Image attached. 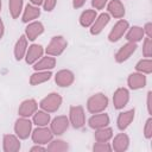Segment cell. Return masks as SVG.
Segmentation results:
<instances>
[{"label": "cell", "instance_id": "7402d4cb", "mask_svg": "<svg viewBox=\"0 0 152 152\" xmlns=\"http://www.w3.org/2000/svg\"><path fill=\"white\" fill-rule=\"evenodd\" d=\"M134 114H135V110L134 109H129V110H126V112H121L119 115H118V119H116V126L120 131H125L134 120Z\"/></svg>", "mask_w": 152, "mask_h": 152}, {"label": "cell", "instance_id": "8d00e7d4", "mask_svg": "<svg viewBox=\"0 0 152 152\" xmlns=\"http://www.w3.org/2000/svg\"><path fill=\"white\" fill-rule=\"evenodd\" d=\"M57 4V0H44L43 1V7L46 12H51L52 10H55Z\"/></svg>", "mask_w": 152, "mask_h": 152}, {"label": "cell", "instance_id": "4fadbf2b", "mask_svg": "<svg viewBox=\"0 0 152 152\" xmlns=\"http://www.w3.org/2000/svg\"><path fill=\"white\" fill-rule=\"evenodd\" d=\"M21 147L20 139L15 134H5L2 138L4 152H18Z\"/></svg>", "mask_w": 152, "mask_h": 152}, {"label": "cell", "instance_id": "1f68e13d", "mask_svg": "<svg viewBox=\"0 0 152 152\" xmlns=\"http://www.w3.org/2000/svg\"><path fill=\"white\" fill-rule=\"evenodd\" d=\"M135 70L138 72H141L144 75H148L152 72V59L151 58H144L140 59L135 64Z\"/></svg>", "mask_w": 152, "mask_h": 152}, {"label": "cell", "instance_id": "ffe728a7", "mask_svg": "<svg viewBox=\"0 0 152 152\" xmlns=\"http://www.w3.org/2000/svg\"><path fill=\"white\" fill-rule=\"evenodd\" d=\"M129 147V137L126 133H119L112 141V150L115 152H125Z\"/></svg>", "mask_w": 152, "mask_h": 152}, {"label": "cell", "instance_id": "52a82bcc", "mask_svg": "<svg viewBox=\"0 0 152 152\" xmlns=\"http://www.w3.org/2000/svg\"><path fill=\"white\" fill-rule=\"evenodd\" d=\"M128 27H129V24H128L127 20H125V19L118 20L115 23V25L112 27L110 32L108 33V40L112 42V43H115V42L120 40L125 36V33L127 32Z\"/></svg>", "mask_w": 152, "mask_h": 152}, {"label": "cell", "instance_id": "ac0fdd59", "mask_svg": "<svg viewBox=\"0 0 152 152\" xmlns=\"http://www.w3.org/2000/svg\"><path fill=\"white\" fill-rule=\"evenodd\" d=\"M88 125L93 129H99V128L106 127L109 125V116H108V114H106L103 112L93 114L88 120Z\"/></svg>", "mask_w": 152, "mask_h": 152}, {"label": "cell", "instance_id": "44dd1931", "mask_svg": "<svg viewBox=\"0 0 152 152\" xmlns=\"http://www.w3.org/2000/svg\"><path fill=\"white\" fill-rule=\"evenodd\" d=\"M34 71H42V70H52L56 66V57L46 55L45 57H40L34 64H32Z\"/></svg>", "mask_w": 152, "mask_h": 152}, {"label": "cell", "instance_id": "ba28073f", "mask_svg": "<svg viewBox=\"0 0 152 152\" xmlns=\"http://www.w3.org/2000/svg\"><path fill=\"white\" fill-rule=\"evenodd\" d=\"M69 118L66 115H57L50 121V129L53 135H62L69 128Z\"/></svg>", "mask_w": 152, "mask_h": 152}, {"label": "cell", "instance_id": "603a6c76", "mask_svg": "<svg viewBox=\"0 0 152 152\" xmlns=\"http://www.w3.org/2000/svg\"><path fill=\"white\" fill-rule=\"evenodd\" d=\"M39 15H40L39 6H34V5H32V4H27V5L25 6L24 12H23L21 20H23V23L28 24V23L36 20L37 18H39Z\"/></svg>", "mask_w": 152, "mask_h": 152}, {"label": "cell", "instance_id": "9a60e30c", "mask_svg": "<svg viewBox=\"0 0 152 152\" xmlns=\"http://www.w3.org/2000/svg\"><path fill=\"white\" fill-rule=\"evenodd\" d=\"M44 48L40 44H31L27 48L26 55H25V61L27 64H34L40 57H43L44 53Z\"/></svg>", "mask_w": 152, "mask_h": 152}, {"label": "cell", "instance_id": "484cf974", "mask_svg": "<svg viewBox=\"0 0 152 152\" xmlns=\"http://www.w3.org/2000/svg\"><path fill=\"white\" fill-rule=\"evenodd\" d=\"M126 34V39L127 42H132V43H138L140 40H142L145 33H144V30L142 27L140 26H132V27H128L127 32L125 33Z\"/></svg>", "mask_w": 152, "mask_h": 152}, {"label": "cell", "instance_id": "e0dca14e", "mask_svg": "<svg viewBox=\"0 0 152 152\" xmlns=\"http://www.w3.org/2000/svg\"><path fill=\"white\" fill-rule=\"evenodd\" d=\"M146 76L141 72H132L128 75L127 77V84L129 87V89L132 90H138V89H141L146 86Z\"/></svg>", "mask_w": 152, "mask_h": 152}, {"label": "cell", "instance_id": "4316f807", "mask_svg": "<svg viewBox=\"0 0 152 152\" xmlns=\"http://www.w3.org/2000/svg\"><path fill=\"white\" fill-rule=\"evenodd\" d=\"M97 13L95 10H84L80 15V24L82 27H90L91 24L95 21Z\"/></svg>", "mask_w": 152, "mask_h": 152}, {"label": "cell", "instance_id": "d4e9b609", "mask_svg": "<svg viewBox=\"0 0 152 152\" xmlns=\"http://www.w3.org/2000/svg\"><path fill=\"white\" fill-rule=\"evenodd\" d=\"M52 76L51 70H42V71H34L30 76V84L31 86H39L42 83H45L49 81Z\"/></svg>", "mask_w": 152, "mask_h": 152}, {"label": "cell", "instance_id": "83f0119b", "mask_svg": "<svg viewBox=\"0 0 152 152\" xmlns=\"http://www.w3.org/2000/svg\"><path fill=\"white\" fill-rule=\"evenodd\" d=\"M32 119V124H34L36 126H48L51 121V116L50 113L45 112V110H37L33 115Z\"/></svg>", "mask_w": 152, "mask_h": 152}, {"label": "cell", "instance_id": "8992f818", "mask_svg": "<svg viewBox=\"0 0 152 152\" xmlns=\"http://www.w3.org/2000/svg\"><path fill=\"white\" fill-rule=\"evenodd\" d=\"M31 139L34 144L46 145L53 139V133L48 126H37V128L31 132Z\"/></svg>", "mask_w": 152, "mask_h": 152}, {"label": "cell", "instance_id": "6da1fadb", "mask_svg": "<svg viewBox=\"0 0 152 152\" xmlns=\"http://www.w3.org/2000/svg\"><path fill=\"white\" fill-rule=\"evenodd\" d=\"M107 107H108V97L103 93H96L91 95L87 101V110L90 114L104 112Z\"/></svg>", "mask_w": 152, "mask_h": 152}, {"label": "cell", "instance_id": "8fae6325", "mask_svg": "<svg viewBox=\"0 0 152 152\" xmlns=\"http://www.w3.org/2000/svg\"><path fill=\"white\" fill-rule=\"evenodd\" d=\"M129 101V91L127 88H118L113 94V104L115 109H122Z\"/></svg>", "mask_w": 152, "mask_h": 152}, {"label": "cell", "instance_id": "7a4b0ae2", "mask_svg": "<svg viewBox=\"0 0 152 152\" xmlns=\"http://www.w3.org/2000/svg\"><path fill=\"white\" fill-rule=\"evenodd\" d=\"M62 102H63V99L58 93H50L40 100L39 107H40V109H43L48 113H55L59 109Z\"/></svg>", "mask_w": 152, "mask_h": 152}, {"label": "cell", "instance_id": "5b68a950", "mask_svg": "<svg viewBox=\"0 0 152 152\" xmlns=\"http://www.w3.org/2000/svg\"><path fill=\"white\" fill-rule=\"evenodd\" d=\"M31 132H32V121L28 118L20 116L19 119L15 120L14 133L19 139H21V140L27 139L31 135Z\"/></svg>", "mask_w": 152, "mask_h": 152}, {"label": "cell", "instance_id": "9c48e42d", "mask_svg": "<svg viewBox=\"0 0 152 152\" xmlns=\"http://www.w3.org/2000/svg\"><path fill=\"white\" fill-rule=\"evenodd\" d=\"M138 45L137 43H132V42H127L126 44H124L115 53L114 59L116 63H124L125 61H127L137 50Z\"/></svg>", "mask_w": 152, "mask_h": 152}, {"label": "cell", "instance_id": "7c38bea8", "mask_svg": "<svg viewBox=\"0 0 152 152\" xmlns=\"http://www.w3.org/2000/svg\"><path fill=\"white\" fill-rule=\"evenodd\" d=\"M38 110V103L34 99H27V100H24L19 108H18V114L23 118H30Z\"/></svg>", "mask_w": 152, "mask_h": 152}, {"label": "cell", "instance_id": "f1b7e54d", "mask_svg": "<svg viewBox=\"0 0 152 152\" xmlns=\"http://www.w3.org/2000/svg\"><path fill=\"white\" fill-rule=\"evenodd\" d=\"M94 138H95L96 141L108 142L113 138V129L110 127H108V126L102 127V128H99V129H95Z\"/></svg>", "mask_w": 152, "mask_h": 152}, {"label": "cell", "instance_id": "cb8c5ba5", "mask_svg": "<svg viewBox=\"0 0 152 152\" xmlns=\"http://www.w3.org/2000/svg\"><path fill=\"white\" fill-rule=\"evenodd\" d=\"M27 48H28L27 38L25 34H23L19 37V39L15 42V45H14V57L17 61H21L23 58H25Z\"/></svg>", "mask_w": 152, "mask_h": 152}, {"label": "cell", "instance_id": "f546056e", "mask_svg": "<svg viewBox=\"0 0 152 152\" xmlns=\"http://www.w3.org/2000/svg\"><path fill=\"white\" fill-rule=\"evenodd\" d=\"M68 150H69L68 142L61 139H55V140L52 139L46 146V151H50V152H65Z\"/></svg>", "mask_w": 152, "mask_h": 152}, {"label": "cell", "instance_id": "3957f363", "mask_svg": "<svg viewBox=\"0 0 152 152\" xmlns=\"http://www.w3.org/2000/svg\"><path fill=\"white\" fill-rule=\"evenodd\" d=\"M66 46H68V42L63 36H55L49 42V44L45 49V52L49 56L57 57V56H59L64 52Z\"/></svg>", "mask_w": 152, "mask_h": 152}, {"label": "cell", "instance_id": "f35d334b", "mask_svg": "<svg viewBox=\"0 0 152 152\" xmlns=\"http://www.w3.org/2000/svg\"><path fill=\"white\" fill-rule=\"evenodd\" d=\"M142 30H144V33L146 34V37L152 38V23H146L145 26L142 27Z\"/></svg>", "mask_w": 152, "mask_h": 152}, {"label": "cell", "instance_id": "d590c367", "mask_svg": "<svg viewBox=\"0 0 152 152\" xmlns=\"http://www.w3.org/2000/svg\"><path fill=\"white\" fill-rule=\"evenodd\" d=\"M109 0H91V6L95 8V11L97 10H103Z\"/></svg>", "mask_w": 152, "mask_h": 152}, {"label": "cell", "instance_id": "5bb4252c", "mask_svg": "<svg viewBox=\"0 0 152 152\" xmlns=\"http://www.w3.org/2000/svg\"><path fill=\"white\" fill-rule=\"evenodd\" d=\"M43 32H44V25H43V23L37 21V20L28 23L27 26L25 27V36H26L27 40H31V42L37 39Z\"/></svg>", "mask_w": 152, "mask_h": 152}, {"label": "cell", "instance_id": "836d02e7", "mask_svg": "<svg viewBox=\"0 0 152 152\" xmlns=\"http://www.w3.org/2000/svg\"><path fill=\"white\" fill-rule=\"evenodd\" d=\"M93 151L94 152H110L112 150V145H109L108 142H100L96 141L93 145Z\"/></svg>", "mask_w": 152, "mask_h": 152}, {"label": "cell", "instance_id": "277c9868", "mask_svg": "<svg viewBox=\"0 0 152 152\" xmlns=\"http://www.w3.org/2000/svg\"><path fill=\"white\" fill-rule=\"evenodd\" d=\"M69 122L70 125L80 129L86 125V114H84V108L80 104L77 106H71L69 109Z\"/></svg>", "mask_w": 152, "mask_h": 152}, {"label": "cell", "instance_id": "e575fe53", "mask_svg": "<svg viewBox=\"0 0 152 152\" xmlns=\"http://www.w3.org/2000/svg\"><path fill=\"white\" fill-rule=\"evenodd\" d=\"M144 137L146 139L152 138V118H148L144 126Z\"/></svg>", "mask_w": 152, "mask_h": 152}, {"label": "cell", "instance_id": "b9f144b4", "mask_svg": "<svg viewBox=\"0 0 152 152\" xmlns=\"http://www.w3.org/2000/svg\"><path fill=\"white\" fill-rule=\"evenodd\" d=\"M5 34V25H4V21L0 19V39L4 37Z\"/></svg>", "mask_w": 152, "mask_h": 152}, {"label": "cell", "instance_id": "ee69618b", "mask_svg": "<svg viewBox=\"0 0 152 152\" xmlns=\"http://www.w3.org/2000/svg\"><path fill=\"white\" fill-rule=\"evenodd\" d=\"M1 6H2V4H1V0H0V12H1Z\"/></svg>", "mask_w": 152, "mask_h": 152}, {"label": "cell", "instance_id": "60d3db41", "mask_svg": "<svg viewBox=\"0 0 152 152\" xmlns=\"http://www.w3.org/2000/svg\"><path fill=\"white\" fill-rule=\"evenodd\" d=\"M86 1L87 0H72V7L76 8V10H78V8L83 7V5L86 4Z\"/></svg>", "mask_w": 152, "mask_h": 152}, {"label": "cell", "instance_id": "d6a6232c", "mask_svg": "<svg viewBox=\"0 0 152 152\" xmlns=\"http://www.w3.org/2000/svg\"><path fill=\"white\" fill-rule=\"evenodd\" d=\"M142 55L144 57L151 58L152 57V38L146 37L142 43Z\"/></svg>", "mask_w": 152, "mask_h": 152}, {"label": "cell", "instance_id": "2e32d148", "mask_svg": "<svg viewBox=\"0 0 152 152\" xmlns=\"http://www.w3.org/2000/svg\"><path fill=\"white\" fill-rule=\"evenodd\" d=\"M110 21V15L108 13H101L96 17L95 21L91 24L90 26V33L93 36H96V34H100L103 28L108 25V23Z\"/></svg>", "mask_w": 152, "mask_h": 152}, {"label": "cell", "instance_id": "7bdbcfd3", "mask_svg": "<svg viewBox=\"0 0 152 152\" xmlns=\"http://www.w3.org/2000/svg\"><path fill=\"white\" fill-rule=\"evenodd\" d=\"M43 1H44V0H30V2H31L32 5H34V6H40V5H43Z\"/></svg>", "mask_w": 152, "mask_h": 152}, {"label": "cell", "instance_id": "74e56055", "mask_svg": "<svg viewBox=\"0 0 152 152\" xmlns=\"http://www.w3.org/2000/svg\"><path fill=\"white\" fill-rule=\"evenodd\" d=\"M146 106H147V113L152 115V91L147 93V100H146Z\"/></svg>", "mask_w": 152, "mask_h": 152}, {"label": "cell", "instance_id": "4dcf8cb0", "mask_svg": "<svg viewBox=\"0 0 152 152\" xmlns=\"http://www.w3.org/2000/svg\"><path fill=\"white\" fill-rule=\"evenodd\" d=\"M23 6H24V0H8L10 14L13 19L19 18V15L23 12Z\"/></svg>", "mask_w": 152, "mask_h": 152}, {"label": "cell", "instance_id": "ab89813d", "mask_svg": "<svg viewBox=\"0 0 152 152\" xmlns=\"http://www.w3.org/2000/svg\"><path fill=\"white\" fill-rule=\"evenodd\" d=\"M39 151H46V147L44 145H40V144H36L34 146H32L30 148V152H39Z\"/></svg>", "mask_w": 152, "mask_h": 152}, {"label": "cell", "instance_id": "30bf717a", "mask_svg": "<svg viewBox=\"0 0 152 152\" xmlns=\"http://www.w3.org/2000/svg\"><path fill=\"white\" fill-rule=\"evenodd\" d=\"M75 81V75L71 70L69 69H62L59 71H57V74L55 75V82L57 86L62 87V88H68L70 87Z\"/></svg>", "mask_w": 152, "mask_h": 152}, {"label": "cell", "instance_id": "d6986e66", "mask_svg": "<svg viewBox=\"0 0 152 152\" xmlns=\"http://www.w3.org/2000/svg\"><path fill=\"white\" fill-rule=\"evenodd\" d=\"M107 11H108V14L115 19L124 18L126 13L125 6L121 2V0H109L107 4Z\"/></svg>", "mask_w": 152, "mask_h": 152}]
</instances>
